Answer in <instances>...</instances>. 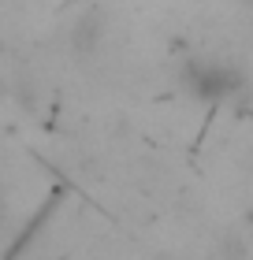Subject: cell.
<instances>
[{"mask_svg":"<svg viewBox=\"0 0 253 260\" xmlns=\"http://www.w3.org/2000/svg\"><path fill=\"white\" fill-rule=\"evenodd\" d=\"M179 82L198 104H216L220 108V104L235 101L246 89V71L235 67L231 60H220V56H186Z\"/></svg>","mask_w":253,"mask_h":260,"instance_id":"obj_1","label":"cell"},{"mask_svg":"<svg viewBox=\"0 0 253 260\" xmlns=\"http://www.w3.org/2000/svg\"><path fill=\"white\" fill-rule=\"evenodd\" d=\"M101 30H104V26H101V15H97V11H90V15L82 19L75 30H71V45L78 49V56H86V52H93V49L101 45Z\"/></svg>","mask_w":253,"mask_h":260,"instance_id":"obj_2","label":"cell"},{"mask_svg":"<svg viewBox=\"0 0 253 260\" xmlns=\"http://www.w3.org/2000/svg\"><path fill=\"white\" fill-rule=\"evenodd\" d=\"M235 4H242V8H249V11H253V0H235Z\"/></svg>","mask_w":253,"mask_h":260,"instance_id":"obj_3","label":"cell"},{"mask_svg":"<svg viewBox=\"0 0 253 260\" xmlns=\"http://www.w3.org/2000/svg\"><path fill=\"white\" fill-rule=\"evenodd\" d=\"M0 219H4V197H0Z\"/></svg>","mask_w":253,"mask_h":260,"instance_id":"obj_4","label":"cell"}]
</instances>
